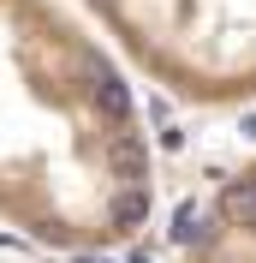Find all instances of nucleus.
Returning <instances> with one entry per match:
<instances>
[{
  "label": "nucleus",
  "mask_w": 256,
  "mask_h": 263,
  "mask_svg": "<svg viewBox=\"0 0 256 263\" xmlns=\"http://www.w3.org/2000/svg\"><path fill=\"white\" fill-rule=\"evenodd\" d=\"M131 78L203 114L256 108V0H78Z\"/></svg>",
  "instance_id": "2"
},
{
  "label": "nucleus",
  "mask_w": 256,
  "mask_h": 263,
  "mask_svg": "<svg viewBox=\"0 0 256 263\" xmlns=\"http://www.w3.org/2000/svg\"><path fill=\"white\" fill-rule=\"evenodd\" d=\"M161 215L131 66L78 0H0V228L48 257H119Z\"/></svg>",
  "instance_id": "1"
},
{
  "label": "nucleus",
  "mask_w": 256,
  "mask_h": 263,
  "mask_svg": "<svg viewBox=\"0 0 256 263\" xmlns=\"http://www.w3.org/2000/svg\"><path fill=\"white\" fill-rule=\"evenodd\" d=\"M173 263H256V149L197 174L167 221Z\"/></svg>",
  "instance_id": "3"
}]
</instances>
